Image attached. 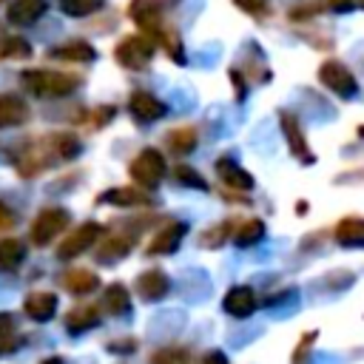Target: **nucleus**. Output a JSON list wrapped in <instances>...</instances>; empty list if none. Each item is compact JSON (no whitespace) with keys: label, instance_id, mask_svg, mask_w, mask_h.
<instances>
[{"label":"nucleus","instance_id":"29","mask_svg":"<svg viewBox=\"0 0 364 364\" xmlns=\"http://www.w3.org/2000/svg\"><path fill=\"white\" fill-rule=\"evenodd\" d=\"M202 364H228V358H225V353H219V350H210V353H205Z\"/></svg>","mask_w":364,"mask_h":364},{"label":"nucleus","instance_id":"1","mask_svg":"<svg viewBox=\"0 0 364 364\" xmlns=\"http://www.w3.org/2000/svg\"><path fill=\"white\" fill-rule=\"evenodd\" d=\"M162 173H165V159H162V154H159L156 148H145V151L131 162V176H134V182L142 185V188H156L159 179H162Z\"/></svg>","mask_w":364,"mask_h":364},{"label":"nucleus","instance_id":"21","mask_svg":"<svg viewBox=\"0 0 364 364\" xmlns=\"http://www.w3.org/2000/svg\"><path fill=\"white\" fill-rule=\"evenodd\" d=\"M173 179L179 182V185H188V188H199V191H208V182H205V176H199L193 168H188V165H176L173 168Z\"/></svg>","mask_w":364,"mask_h":364},{"label":"nucleus","instance_id":"23","mask_svg":"<svg viewBox=\"0 0 364 364\" xmlns=\"http://www.w3.org/2000/svg\"><path fill=\"white\" fill-rule=\"evenodd\" d=\"M151 364H188V350H182V347L156 350V353L151 355Z\"/></svg>","mask_w":364,"mask_h":364},{"label":"nucleus","instance_id":"31","mask_svg":"<svg viewBox=\"0 0 364 364\" xmlns=\"http://www.w3.org/2000/svg\"><path fill=\"white\" fill-rule=\"evenodd\" d=\"M361 136H364V128H361Z\"/></svg>","mask_w":364,"mask_h":364},{"label":"nucleus","instance_id":"10","mask_svg":"<svg viewBox=\"0 0 364 364\" xmlns=\"http://www.w3.org/2000/svg\"><path fill=\"white\" fill-rule=\"evenodd\" d=\"M31 88L40 94H68L77 82L74 77H63V74H28Z\"/></svg>","mask_w":364,"mask_h":364},{"label":"nucleus","instance_id":"25","mask_svg":"<svg viewBox=\"0 0 364 364\" xmlns=\"http://www.w3.org/2000/svg\"><path fill=\"white\" fill-rule=\"evenodd\" d=\"M228 233H230V222H222V225L210 228L208 233H202V245H208V247H219V245L228 239Z\"/></svg>","mask_w":364,"mask_h":364},{"label":"nucleus","instance_id":"26","mask_svg":"<svg viewBox=\"0 0 364 364\" xmlns=\"http://www.w3.org/2000/svg\"><path fill=\"white\" fill-rule=\"evenodd\" d=\"M100 6V0H63V9H65V14H74V17H80V14H88V11H94Z\"/></svg>","mask_w":364,"mask_h":364},{"label":"nucleus","instance_id":"28","mask_svg":"<svg viewBox=\"0 0 364 364\" xmlns=\"http://www.w3.org/2000/svg\"><path fill=\"white\" fill-rule=\"evenodd\" d=\"M20 256H23V247L17 242H6L0 247V264H17Z\"/></svg>","mask_w":364,"mask_h":364},{"label":"nucleus","instance_id":"8","mask_svg":"<svg viewBox=\"0 0 364 364\" xmlns=\"http://www.w3.org/2000/svg\"><path fill=\"white\" fill-rule=\"evenodd\" d=\"M282 131H284V136H287V142H290V151L301 159V162H313V154L307 151V139L301 136V128H299V122H296V117L293 114H282Z\"/></svg>","mask_w":364,"mask_h":364},{"label":"nucleus","instance_id":"9","mask_svg":"<svg viewBox=\"0 0 364 364\" xmlns=\"http://www.w3.org/2000/svg\"><path fill=\"white\" fill-rule=\"evenodd\" d=\"M65 222H68V216H65V210H46L40 219H37V225H34V230H31V236H34V242H48L51 236H57L63 228H65Z\"/></svg>","mask_w":364,"mask_h":364},{"label":"nucleus","instance_id":"17","mask_svg":"<svg viewBox=\"0 0 364 364\" xmlns=\"http://www.w3.org/2000/svg\"><path fill=\"white\" fill-rule=\"evenodd\" d=\"M100 202H111V205H142V202H148V196L136 193L134 188H117V191H108L105 196H100Z\"/></svg>","mask_w":364,"mask_h":364},{"label":"nucleus","instance_id":"2","mask_svg":"<svg viewBox=\"0 0 364 364\" xmlns=\"http://www.w3.org/2000/svg\"><path fill=\"white\" fill-rule=\"evenodd\" d=\"M318 80H321L330 91H336L338 97H355V94H358V82H355V77H353L338 60H327V63H321V68H318Z\"/></svg>","mask_w":364,"mask_h":364},{"label":"nucleus","instance_id":"5","mask_svg":"<svg viewBox=\"0 0 364 364\" xmlns=\"http://www.w3.org/2000/svg\"><path fill=\"white\" fill-rule=\"evenodd\" d=\"M131 114L139 122H154L165 114V105H162L159 97H154L148 91H136V94H131Z\"/></svg>","mask_w":364,"mask_h":364},{"label":"nucleus","instance_id":"3","mask_svg":"<svg viewBox=\"0 0 364 364\" xmlns=\"http://www.w3.org/2000/svg\"><path fill=\"white\" fill-rule=\"evenodd\" d=\"M154 57V43L145 34H131L117 46V60L125 68H142Z\"/></svg>","mask_w":364,"mask_h":364},{"label":"nucleus","instance_id":"18","mask_svg":"<svg viewBox=\"0 0 364 364\" xmlns=\"http://www.w3.org/2000/svg\"><path fill=\"white\" fill-rule=\"evenodd\" d=\"M105 307H108L111 313H128V307H131L128 290H125L122 284H111V287L105 290Z\"/></svg>","mask_w":364,"mask_h":364},{"label":"nucleus","instance_id":"12","mask_svg":"<svg viewBox=\"0 0 364 364\" xmlns=\"http://www.w3.org/2000/svg\"><path fill=\"white\" fill-rule=\"evenodd\" d=\"M336 239L338 245L347 247H364V219L361 216H347L336 225Z\"/></svg>","mask_w":364,"mask_h":364},{"label":"nucleus","instance_id":"27","mask_svg":"<svg viewBox=\"0 0 364 364\" xmlns=\"http://www.w3.org/2000/svg\"><path fill=\"white\" fill-rule=\"evenodd\" d=\"M242 11H247V14H253V17H264L267 14V0H233Z\"/></svg>","mask_w":364,"mask_h":364},{"label":"nucleus","instance_id":"11","mask_svg":"<svg viewBox=\"0 0 364 364\" xmlns=\"http://www.w3.org/2000/svg\"><path fill=\"white\" fill-rule=\"evenodd\" d=\"M216 173H219V179L228 185V188H236V191H250L253 188V176L247 173V171H242L236 162H230V159H219L216 162Z\"/></svg>","mask_w":364,"mask_h":364},{"label":"nucleus","instance_id":"16","mask_svg":"<svg viewBox=\"0 0 364 364\" xmlns=\"http://www.w3.org/2000/svg\"><path fill=\"white\" fill-rule=\"evenodd\" d=\"M264 239V222L262 219H247L239 230H236V245L247 247V245H256Z\"/></svg>","mask_w":364,"mask_h":364},{"label":"nucleus","instance_id":"6","mask_svg":"<svg viewBox=\"0 0 364 364\" xmlns=\"http://www.w3.org/2000/svg\"><path fill=\"white\" fill-rule=\"evenodd\" d=\"M182 236H185V222H168V225L154 236V242L148 245V253H151V256H156V253H173V250L179 247Z\"/></svg>","mask_w":364,"mask_h":364},{"label":"nucleus","instance_id":"15","mask_svg":"<svg viewBox=\"0 0 364 364\" xmlns=\"http://www.w3.org/2000/svg\"><path fill=\"white\" fill-rule=\"evenodd\" d=\"M168 148L171 151H176V154H188V151H193L196 148V131L193 128H173L171 134H168Z\"/></svg>","mask_w":364,"mask_h":364},{"label":"nucleus","instance_id":"30","mask_svg":"<svg viewBox=\"0 0 364 364\" xmlns=\"http://www.w3.org/2000/svg\"><path fill=\"white\" fill-rule=\"evenodd\" d=\"M336 9H350V0H330Z\"/></svg>","mask_w":364,"mask_h":364},{"label":"nucleus","instance_id":"24","mask_svg":"<svg viewBox=\"0 0 364 364\" xmlns=\"http://www.w3.org/2000/svg\"><path fill=\"white\" fill-rule=\"evenodd\" d=\"M57 57H63V60H91L94 48L88 43H71V46L57 48Z\"/></svg>","mask_w":364,"mask_h":364},{"label":"nucleus","instance_id":"14","mask_svg":"<svg viewBox=\"0 0 364 364\" xmlns=\"http://www.w3.org/2000/svg\"><path fill=\"white\" fill-rule=\"evenodd\" d=\"M97 321H100V313H97L94 307L82 304V307H74V310L68 313V318H65V327H68L71 333H82V330L94 327Z\"/></svg>","mask_w":364,"mask_h":364},{"label":"nucleus","instance_id":"22","mask_svg":"<svg viewBox=\"0 0 364 364\" xmlns=\"http://www.w3.org/2000/svg\"><path fill=\"white\" fill-rule=\"evenodd\" d=\"M40 11H43V0H20V3L14 6V11H11V17H14L17 23H28V20H34Z\"/></svg>","mask_w":364,"mask_h":364},{"label":"nucleus","instance_id":"13","mask_svg":"<svg viewBox=\"0 0 364 364\" xmlns=\"http://www.w3.org/2000/svg\"><path fill=\"white\" fill-rule=\"evenodd\" d=\"M97 236H100V225H82V228H80V230H77V233H74V236L60 247V256H63V259L77 256V253H80V250H85Z\"/></svg>","mask_w":364,"mask_h":364},{"label":"nucleus","instance_id":"7","mask_svg":"<svg viewBox=\"0 0 364 364\" xmlns=\"http://www.w3.org/2000/svg\"><path fill=\"white\" fill-rule=\"evenodd\" d=\"M136 293L145 299V301H159L165 293H168V276L162 270H145L139 279H136Z\"/></svg>","mask_w":364,"mask_h":364},{"label":"nucleus","instance_id":"20","mask_svg":"<svg viewBox=\"0 0 364 364\" xmlns=\"http://www.w3.org/2000/svg\"><path fill=\"white\" fill-rule=\"evenodd\" d=\"M65 284H68V290H74V293H88V290L97 287V276H94L91 270H71V273L65 276Z\"/></svg>","mask_w":364,"mask_h":364},{"label":"nucleus","instance_id":"19","mask_svg":"<svg viewBox=\"0 0 364 364\" xmlns=\"http://www.w3.org/2000/svg\"><path fill=\"white\" fill-rule=\"evenodd\" d=\"M54 304H57V299L51 296V293H37V296H31L28 299V313L34 316V318H51V313H54Z\"/></svg>","mask_w":364,"mask_h":364},{"label":"nucleus","instance_id":"4","mask_svg":"<svg viewBox=\"0 0 364 364\" xmlns=\"http://www.w3.org/2000/svg\"><path fill=\"white\" fill-rule=\"evenodd\" d=\"M222 304H225V313H230L236 318H245V316H250L256 310V296H253V290L247 284H236V287H230L225 293Z\"/></svg>","mask_w":364,"mask_h":364}]
</instances>
